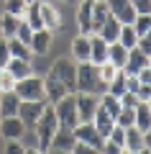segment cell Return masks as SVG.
Segmentation results:
<instances>
[{
	"instance_id": "obj_22",
	"label": "cell",
	"mask_w": 151,
	"mask_h": 154,
	"mask_svg": "<svg viewBox=\"0 0 151 154\" xmlns=\"http://www.w3.org/2000/svg\"><path fill=\"white\" fill-rule=\"evenodd\" d=\"M123 149L128 154H136L143 149V131H138L136 126H128L125 128V141H123Z\"/></svg>"
},
{
	"instance_id": "obj_5",
	"label": "cell",
	"mask_w": 151,
	"mask_h": 154,
	"mask_svg": "<svg viewBox=\"0 0 151 154\" xmlns=\"http://www.w3.org/2000/svg\"><path fill=\"white\" fill-rule=\"evenodd\" d=\"M74 95H77V93H74ZM74 95H64V98H62L59 103L54 105V110H56V118H59V126H62V128H74L77 123H80Z\"/></svg>"
},
{
	"instance_id": "obj_7",
	"label": "cell",
	"mask_w": 151,
	"mask_h": 154,
	"mask_svg": "<svg viewBox=\"0 0 151 154\" xmlns=\"http://www.w3.org/2000/svg\"><path fill=\"white\" fill-rule=\"evenodd\" d=\"M46 108V100H21V108H18V118L26 123V128H33V123L38 121V116Z\"/></svg>"
},
{
	"instance_id": "obj_12",
	"label": "cell",
	"mask_w": 151,
	"mask_h": 154,
	"mask_svg": "<svg viewBox=\"0 0 151 154\" xmlns=\"http://www.w3.org/2000/svg\"><path fill=\"white\" fill-rule=\"evenodd\" d=\"M74 139H77V141H82V144H90V146H95V149H100V146H103V141H105V139L95 131L92 121L90 123H77V126H74Z\"/></svg>"
},
{
	"instance_id": "obj_23",
	"label": "cell",
	"mask_w": 151,
	"mask_h": 154,
	"mask_svg": "<svg viewBox=\"0 0 151 154\" xmlns=\"http://www.w3.org/2000/svg\"><path fill=\"white\" fill-rule=\"evenodd\" d=\"M5 69L11 72L13 77H16V82H18V80H23V77H28V75H33V67H31V62H26V59H18V57H11V59H8Z\"/></svg>"
},
{
	"instance_id": "obj_30",
	"label": "cell",
	"mask_w": 151,
	"mask_h": 154,
	"mask_svg": "<svg viewBox=\"0 0 151 154\" xmlns=\"http://www.w3.org/2000/svg\"><path fill=\"white\" fill-rule=\"evenodd\" d=\"M108 93L115 95V98H120V95L125 93V69H118V72H115V77L108 82Z\"/></svg>"
},
{
	"instance_id": "obj_16",
	"label": "cell",
	"mask_w": 151,
	"mask_h": 154,
	"mask_svg": "<svg viewBox=\"0 0 151 154\" xmlns=\"http://www.w3.org/2000/svg\"><path fill=\"white\" fill-rule=\"evenodd\" d=\"M110 18V8L105 0H95L92 5V26H90V33H100V28L105 26V21Z\"/></svg>"
},
{
	"instance_id": "obj_1",
	"label": "cell",
	"mask_w": 151,
	"mask_h": 154,
	"mask_svg": "<svg viewBox=\"0 0 151 154\" xmlns=\"http://www.w3.org/2000/svg\"><path fill=\"white\" fill-rule=\"evenodd\" d=\"M77 93H90V95L108 93V85L103 82L97 64H92V62H77Z\"/></svg>"
},
{
	"instance_id": "obj_40",
	"label": "cell",
	"mask_w": 151,
	"mask_h": 154,
	"mask_svg": "<svg viewBox=\"0 0 151 154\" xmlns=\"http://www.w3.org/2000/svg\"><path fill=\"white\" fill-rule=\"evenodd\" d=\"M8 59H11V51H8V38L0 36V69H5Z\"/></svg>"
},
{
	"instance_id": "obj_31",
	"label": "cell",
	"mask_w": 151,
	"mask_h": 154,
	"mask_svg": "<svg viewBox=\"0 0 151 154\" xmlns=\"http://www.w3.org/2000/svg\"><path fill=\"white\" fill-rule=\"evenodd\" d=\"M118 41L125 46V49H133V46L138 44V33L133 31V26H131V23L120 26V36H118Z\"/></svg>"
},
{
	"instance_id": "obj_19",
	"label": "cell",
	"mask_w": 151,
	"mask_h": 154,
	"mask_svg": "<svg viewBox=\"0 0 151 154\" xmlns=\"http://www.w3.org/2000/svg\"><path fill=\"white\" fill-rule=\"evenodd\" d=\"M149 64V57L143 54V51L138 49V46H133V49H128V59H125V67L123 69L128 72V75H138L143 67Z\"/></svg>"
},
{
	"instance_id": "obj_44",
	"label": "cell",
	"mask_w": 151,
	"mask_h": 154,
	"mask_svg": "<svg viewBox=\"0 0 151 154\" xmlns=\"http://www.w3.org/2000/svg\"><path fill=\"white\" fill-rule=\"evenodd\" d=\"M120 105H123V108H136V105H138L136 93H123L120 95Z\"/></svg>"
},
{
	"instance_id": "obj_14",
	"label": "cell",
	"mask_w": 151,
	"mask_h": 154,
	"mask_svg": "<svg viewBox=\"0 0 151 154\" xmlns=\"http://www.w3.org/2000/svg\"><path fill=\"white\" fill-rule=\"evenodd\" d=\"M90 62L97 67L108 62V41L100 33H90Z\"/></svg>"
},
{
	"instance_id": "obj_18",
	"label": "cell",
	"mask_w": 151,
	"mask_h": 154,
	"mask_svg": "<svg viewBox=\"0 0 151 154\" xmlns=\"http://www.w3.org/2000/svg\"><path fill=\"white\" fill-rule=\"evenodd\" d=\"M51 36H54V33L46 31V28L33 31V38H31V51H33V57H44V54L49 51V46H51Z\"/></svg>"
},
{
	"instance_id": "obj_28",
	"label": "cell",
	"mask_w": 151,
	"mask_h": 154,
	"mask_svg": "<svg viewBox=\"0 0 151 154\" xmlns=\"http://www.w3.org/2000/svg\"><path fill=\"white\" fill-rule=\"evenodd\" d=\"M120 26H123V23L115 21V18L110 16L108 21H105V26L100 28V36H103L108 44H113V41H118V36H120Z\"/></svg>"
},
{
	"instance_id": "obj_46",
	"label": "cell",
	"mask_w": 151,
	"mask_h": 154,
	"mask_svg": "<svg viewBox=\"0 0 151 154\" xmlns=\"http://www.w3.org/2000/svg\"><path fill=\"white\" fill-rule=\"evenodd\" d=\"M136 98H138V103H149V98H151V85H141V88L136 90Z\"/></svg>"
},
{
	"instance_id": "obj_10",
	"label": "cell",
	"mask_w": 151,
	"mask_h": 154,
	"mask_svg": "<svg viewBox=\"0 0 151 154\" xmlns=\"http://www.w3.org/2000/svg\"><path fill=\"white\" fill-rule=\"evenodd\" d=\"M0 136L11 141V139H23L26 136V123L18 118V116H8V118H0Z\"/></svg>"
},
{
	"instance_id": "obj_29",
	"label": "cell",
	"mask_w": 151,
	"mask_h": 154,
	"mask_svg": "<svg viewBox=\"0 0 151 154\" xmlns=\"http://www.w3.org/2000/svg\"><path fill=\"white\" fill-rule=\"evenodd\" d=\"M138 131H146L151 128V110H149V103H138L136 105V123H133Z\"/></svg>"
},
{
	"instance_id": "obj_36",
	"label": "cell",
	"mask_w": 151,
	"mask_h": 154,
	"mask_svg": "<svg viewBox=\"0 0 151 154\" xmlns=\"http://www.w3.org/2000/svg\"><path fill=\"white\" fill-rule=\"evenodd\" d=\"M97 69H100V77H103V82L108 85L110 80L115 77V72H118V67H115V64H110V62H103V64L97 67Z\"/></svg>"
},
{
	"instance_id": "obj_49",
	"label": "cell",
	"mask_w": 151,
	"mask_h": 154,
	"mask_svg": "<svg viewBox=\"0 0 151 154\" xmlns=\"http://www.w3.org/2000/svg\"><path fill=\"white\" fill-rule=\"evenodd\" d=\"M44 154H69V152H62V149H54V146H49Z\"/></svg>"
},
{
	"instance_id": "obj_17",
	"label": "cell",
	"mask_w": 151,
	"mask_h": 154,
	"mask_svg": "<svg viewBox=\"0 0 151 154\" xmlns=\"http://www.w3.org/2000/svg\"><path fill=\"white\" fill-rule=\"evenodd\" d=\"M72 59L74 62H90V36L77 33L72 38Z\"/></svg>"
},
{
	"instance_id": "obj_6",
	"label": "cell",
	"mask_w": 151,
	"mask_h": 154,
	"mask_svg": "<svg viewBox=\"0 0 151 154\" xmlns=\"http://www.w3.org/2000/svg\"><path fill=\"white\" fill-rule=\"evenodd\" d=\"M77 103V116H80V123H90L92 116H95L97 105H100V95H90V93H77L74 95Z\"/></svg>"
},
{
	"instance_id": "obj_25",
	"label": "cell",
	"mask_w": 151,
	"mask_h": 154,
	"mask_svg": "<svg viewBox=\"0 0 151 154\" xmlns=\"http://www.w3.org/2000/svg\"><path fill=\"white\" fill-rule=\"evenodd\" d=\"M23 21H26L28 26L33 28V31L44 28V21H41V0H33V3H28V8H26V16H23Z\"/></svg>"
},
{
	"instance_id": "obj_35",
	"label": "cell",
	"mask_w": 151,
	"mask_h": 154,
	"mask_svg": "<svg viewBox=\"0 0 151 154\" xmlns=\"http://www.w3.org/2000/svg\"><path fill=\"white\" fill-rule=\"evenodd\" d=\"M16 38H21L23 44H28V46H31V38H33V28L28 26V23L23 21V18H21V26H18V31H16Z\"/></svg>"
},
{
	"instance_id": "obj_43",
	"label": "cell",
	"mask_w": 151,
	"mask_h": 154,
	"mask_svg": "<svg viewBox=\"0 0 151 154\" xmlns=\"http://www.w3.org/2000/svg\"><path fill=\"white\" fill-rule=\"evenodd\" d=\"M72 154H100V149L90 146V144H82V141H77V144H74V149H72Z\"/></svg>"
},
{
	"instance_id": "obj_3",
	"label": "cell",
	"mask_w": 151,
	"mask_h": 154,
	"mask_svg": "<svg viewBox=\"0 0 151 154\" xmlns=\"http://www.w3.org/2000/svg\"><path fill=\"white\" fill-rule=\"evenodd\" d=\"M49 72H54L62 80V85H64L72 95L77 93V62L72 59V57H59V59H54V64L49 67Z\"/></svg>"
},
{
	"instance_id": "obj_9",
	"label": "cell",
	"mask_w": 151,
	"mask_h": 154,
	"mask_svg": "<svg viewBox=\"0 0 151 154\" xmlns=\"http://www.w3.org/2000/svg\"><path fill=\"white\" fill-rule=\"evenodd\" d=\"M110 8V16L115 18V21H120L125 26V23H133L136 21V8L131 0H105Z\"/></svg>"
},
{
	"instance_id": "obj_50",
	"label": "cell",
	"mask_w": 151,
	"mask_h": 154,
	"mask_svg": "<svg viewBox=\"0 0 151 154\" xmlns=\"http://www.w3.org/2000/svg\"><path fill=\"white\" fill-rule=\"evenodd\" d=\"M26 154H44L38 146H26Z\"/></svg>"
},
{
	"instance_id": "obj_34",
	"label": "cell",
	"mask_w": 151,
	"mask_h": 154,
	"mask_svg": "<svg viewBox=\"0 0 151 154\" xmlns=\"http://www.w3.org/2000/svg\"><path fill=\"white\" fill-rule=\"evenodd\" d=\"M11 90H16V77L8 69H0V93H11Z\"/></svg>"
},
{
	"instance_id": "obj_21",
	"label": "cell",
	"mask_w": 151,
	"mask_h": 154,
	"mask_svg": "<svg viewBox=\"0 0 151 154\" xmlns=\"http://www.w3.org/2000/svg\"><path fill=\"white\" fill-rule=\"evenodd\" d=\"M74 144H77L74 128H62L59 126L56 136L51 139V146H54V149H62V152H69V154H72V149H74Z\"/></svg>"
},
{
	"instance_id": "obj_52",
	"label": "cell",
	"mask_w": 151,
	"mask_h": 154,
	"mask_svg": "<svg viewBox=\"0 0 151 154\" xmlns=\"http://www.w3.org/2000/svg\"><path fill=\"white\" fill-rule=\"evenodd\" d=\"M59 3H74V0H59Z\"/></svg>"
},
{
	"instance_id": "obj_39",
	"label": "cell",
	"mask_w": 151,
	"mask_h": 154,
	"mask_svg": "<svg viewBox=\"0 0 151 154\" xmlns=\"http://www.w3.org/2000/svg\"><path fill=\"white\" fill-rule=\"evenodd\" d=\"M136 46H138V49L143 51L146 57L151 54V28H149V31L143 33V36H138V44H136Z\"/></svg>"
},
{
	"instance_id": "obj_48",
	"label": "cell",
	"mask_w": 151,
	"mask_h": 154,
	"mask_svg": "<svg viewBox=\"0 0 151 154\" xmlns=\"http://www.w3.org/2000/svg\"><path fill=\"white\" fill-rule=\"evenodd\" d=\"M143 149H149V152H151V128H146V131H143Z\"/></svg>"
},
{
	"instance_id": "obj_33",
	"label": "cell",
	"mask_w": 151,
	"mask_h": 154,
	"mask_svg": "<svg viewBox=\"0 0 151 154\" xmlns=\"http://www.w3.org/2000/svg\"><path fill=\"white\" fill-rule=\"evenodd\" d=\"M115 123H118V126H123V128L133 126V123H136V108H120V113H118V118H115Z\"/></svg>"
},
{
	"instance_id": "obj_55",
	"label": "cell",
	"mask_w": 151,
	"mask_h": 154,
	"mask_svg": "<svg viewBox=\"0 0 151 154\" xmlns=\"http://www.w3.org/2000/svg\"><path fill=\"white\" fill-rule=\"evenodd\" d=\"M120 154H128V152H125V149H123V152H120Z\"/></svg>"
},
{
	"instance_id": "obj_2",
	"label": "cell",
	"mask_w": 151,
	"mask_h": 154,
	"mask_svg": "<svg viewBox=\"0 0 151 154\" xmlns=\"http://www.w3.org/2000/svg\"><path fill=\"white\" fill-rule=\"evenodd\" d=\"M56 131H59L56 110H54V105H51V103H46L44 113L38 116V121L33 123V134L38 136V149H41V152H46V149L51 146V139L56 136Z\"/></svg>"
},
{
	"instance_id": "obj_54",
	"label": "cell",
	"mask_w": 151,
	"mask_h": 154,
	"mask_svg": "<svg viewBox=\"0 0 151 154\" xmlns=\"http://www.w3.org/2000/svg\"><path fill=\"white\" fill-rule=\"evenodd\" d=\"M149 110H151V98H149Z\"/></svg>"
},
{
	"instance_id": "obj_56",
	"label": "cell",
	"mask_w": 151,
	"mask_h": 154,
	"mask_svg": "<svg viewBox=\"0 0 151 154\" xmlns=\"http://www.w3.org/2000/svg\"><path fill=\"white\" fill-rule=\"evenodd\" d=\"M26 3H33V0H26Z\"/></svg>"
},
{
	"instance_id": "obj_42",
	"label": "cell",
	"mask_w": 151,
	"mask_h": 154,
	"mask_svg": "<svg viewBox=\"0 0 151 154\" xmlns=\"http://www.w3.org/2000/svg\"><path fill=\"white\" fill-rule=\"evenodd\" d=\"M138 88H141L138 75H128V72H125V93H136Z\"/></svg>"
},
{
	"instance_id": "obj_15",
	"label": "cell",
	"mask_w": 151,
	"mask_h": 154,
	"mask_svg": "<svg viewBox=\"0 0 151 154\" xmlns=\"http://www.w3.org/2000/svg\"><path fill=\"white\" fill-rule=\"evenodd\" d=\"M80 8H77V28L80 33H87L90 36V26H92V5L95 0H77Z\"/></svg>"
},
{
	"instance_id": "obj_32",
	"label": "cell",
	"mask_w": 151,
	"mask_h": 154,
	"mask_svg": "<svg viewBox=\"0 0 151 154\" xmlns=\"http://www.w3.org/2000/svg\"><path fill=\"white\" fill-rule=\"evenodd\" d=\"M26 8H28L26 0H5V13H11V16H16V18L26 16Z\"/></svg>"
},
{
	"instance_id": "obj_37",
	"label": "cell",
	"mask_w": 151,
	"mask_h": 154,
	"mask_svg": "<svg viewBox=\"0 0 151 154\" xmlns=\"http://www.w3.org/2000/svg\"><path fill=\"white\" fill-rule=\"evenodd\" d=\"M3 154H26V146L21 144V139H11V141L5 144V152Z\"/></svg>"
},
{
	"instance_id": "obj_47",
	"label": "cell",
	"mask_w": 151,
	"mask_h": 154,
	"mask_svg": "<svg viewBox=\"0 0 151 154\" xmlns=\"http://www.w3.org/2000/svg\"><path fill=\"white\" fill-rule=\"evenodd\" d=\"M138 80H141V85H151V67L149 64L138 72Z\"/></svg>"
},
{
	"instance_id": "obj_27",
	"label": "cell",
	"mask_w": 151,
	"mask_h": 154,
	"mask_svg": "<svg viewBox=\"0 0 151 154\" xmlns=\"http://www.w3.org/2000/svg\"><path fill=\"white\" fill-rule=\"evenodd\" d=\"M18 26H21V18L11 16V13H3V18H0V33H3V38H13Z\"/></svg>"
},
{
	"instance_id": "obj_26",
	"label": "cell",
	"mask_w": 151,
	"mask_h": 154,
	"mask_svg": "<svg viewBox=\"0 0 151 154\" xmlns=\"http://www.w3.org/2000/svg\"><path fill=\"white\" fill-rule=\"evenodd\" d=\"M8 51H11V57H18V59H26V62H31L33 59V51H31V46L28 44H23L21 38H8Z\"/></svg>"
},
{
	"instance_id": "obj_51",
	"label": "cell",
	"mask_w": 151,
	"mask_h": 154,
	"mask_svg": "<svg viewBox=\"0 0 151 154\" xmlns=\"http://www.w3.org/2000/svg\"><path fill=\"white\" fill-rule=\"evenodd\" d=\"M136 154H151V152H149V149H141V152H136Z\"/></svg>"
},
{
	"instance_id": "obj_38",
	"label": "cell",
	"mask_w": 151,
	"mask_h": 154,
	"mask_svg": "<svg viewBox=\"0 0 151 154\" xmlns=\"http://www.w3.org/2000/svg\"><path fill=\"white\" fill-rule=\"evenodd\" d=\"M108 139H110V141H115L118 146H123V141H125V128L115 123V126H113V131H110V136H108Z\"/></svg>"
},
{
	"instance_id": "obj_24",
	"label": "cell",
	"mask_w": 151,
	"mask_h": 154,
	"mask_svg": "<svg viewBox=\"0 0 151 154\" xmlns=\"http://www.w3.org/2000/svg\"><path fill=\"white\" fill-rule=\"evenodd\" d=\"M125 59H128V49H125L120 41L108 44V62H110V64H115L118 69H123V67H125Z\"/></svg>"
},
{
	"instance_id": "obj_13",
	"label": "cell",
	"mask_w": 151,
	"mask_h": 154,
	"mask_svg": "<svg viewBox=\"0 0 151 154\" xmlns=\"http://www.w3.org/2000/svg\"><path fill=\"white\" fill-rule=\"evenodd\" d=\"M92 126H95V131L100 134L103 139H108V136H110V131H113V126H115V118L103 108V105H97L95 116H92Z\"/></svg>"
},
{
	"instance_id": "obj_11",
	"label": "cell",
	"mask_w": 151,
	"mask_h": 154,
	"mask_svg": "<svg viewBox=\"0 0 151 154\" xmlns=\"http://www.w3.org/2000/svg\"><path fill=\"white\" fill-rule=\"evenodd\" d=\"M41 21H44V28L51 33H56L62 28V13L56 11L54 0H41Z\"/></svg>"
},
{
	"instance_id": "obj_45",
	"label": "cell",
	"mask_w": 151,
	"mask_h": 154,
	"mask_svg": "<svg viewBox=\"0 0 151 154\" xmlns=\"http://www.w3.org/2000/svg\"><path fill=\"white\" fill-rule=\"evenodd\" d=\"M136 8V16L138 13H151V0H131Z\"/></svg>"
},
{
	"instance_id": "obj_8",
	"label": "cell",
	"mask_w": 151,
	"mask_h": 154,
	"mask_svg": "<svg viewBox=\"0 0 151 154\" xmlns=\"http://www.w3.org/2000/svg\"><path fill=\"white\" fill-rule=\"evenodd\" d=\"M44 93H46V103H51V105H56L64 95H72L54 72H46V77H44Z\"/></svg>"
},
{
	"instance_id": "obj_20",
	"label": "cell",
	"mask_w": 151,
	"mask_h": 154,
	"mask_svg": "<svg viewBox=\"0 0 151 154\" xmlns=\"http://www.w3.org/2000/svg\"><path fill=\"white\" fill-rule=\"evenodd\" d=\"M18 108H21V98L16 95V90H11V93H0V118L18 116Z\"/></svg>"
},
{
	"instance_id": "obj_41",
	"label": "cell",
	"mask_w": 151,
	"mask_h": 154,
	"mask_svg": "<svg viewBox=\"0 0 151 154\" xmlns=\"http://www.w3.org/2000/svg\"><path fill=\"white\" fill-rule=\"evenodd\" d=\"M123 152V146H118L115 141H110V139H105L103 146H100V154H120Z\"/></svg>"
},
{
	"instance_id": "obj_53",
	"label": "cell",
	"mask_w": 151,
	"mask_h": 154,
	"mask_svg": "<svg viewBox=\"0 0 151 154\" xmlns=\"http://www.w3.org/2000/svg\"><path fill=\"white\" fill-rule=\"evenodd\" d=\"M149 67H151V54H149Z\"/></svg>"
},
{
	"instance_id": "obj_4",
	"label": "cell",
	"mask_w": 151,
	"mask_h": 154,
	"mask_svg": "<svg viewBox=\"0 0 151 154\" xmlns=\"http://www.w3.org/2000/svg\"><path fill=\"white\" fill-rule=\"evenodd\" d=\"M16 95L21 100H46V93H44V77L28 75L23 80L16 82Z\"/></svg>"
}]
</instances>
